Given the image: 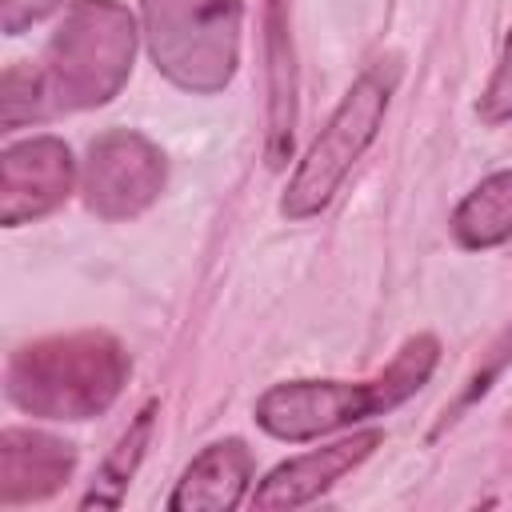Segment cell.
I'll return each mask as SVG.
<instances>
[{"label":"cell","instance_id":"obj_5","mask_svg":"<svg viewBox=\"0 0 512 512\" xmlns=\"http://www.w3.org/2000/svg\"><path fill=\"white\" fill-rule=\"evenodd\" d=\"M392 84H396L392 72L368 68L344 92V100L336 104V112L328 116V124L320 128V136L312 140V148L304 152V160L296 164V172L284 188L280 212L288 220H308L332 204V196L344 184V176L352 172V164L376 140L388 100H392Z\"/></svg>","mask_w":512,"mask_h":512},{"label":"cell","instance_id":"obj_14","mask_svg":"<svg viewBox=\"0 0 512 512\" xmlns=\"http://www.w3.org/2000/svg\"><path fill=\"white\" fill-rule=\"evenodd\" d=\"M512 116V32L504 40V52H500V64L480 96V120L484 124H500Z\"/></svg>","mask_w":512,"mask_h":512},{"label":"cell","instance_id":"obj_15","mask_svg":"<svg viewBox=\"0 0 512 512\" xmlns=\"http://www.w3.org/2000/svg\"><path fill=\"white\" fill-rule=\"evenodd\" d=\"M64 0H0V24H4V32L8 36H16V32H24L28 24H36V20H44L48 12H56Z\"/></svg>","mask_w":512,"mask_h":512},{"label":"cell","instance_id":"obj_3","mask_svg":"<svg viewBox=\"0 0 512 512\" xmlns=\"http://www.w3.org/2000/svg\"><path fill=\"white\" fill-rule=\"evenodd\" d=\"M128 356L108 332H72L20 348L8 360V400L48 420L100 416L124 388Z\"/></svg>","mask_w":512,"mask_h":512},{"label":"cell","instance_id":"obj_9","mask_svg":"<svg viewBox=\"0 0 512 512\" xmlns=\"http://www.w3.org/2000/svg\"><path fill=\"white\" fill-rule=\"evenodd\" d=\"M72 444L32 432V428H4L0 436V504H24L52 496L72 472Z\"/></svg>","mask_w":512,"mask_h":512},{"label":"cell","instance_id":"obj_2","mask_svg":"<svg viewBox=\"0 0 512 512\" xmlns=\"http://www.w3.org/2000/svg\"><path fill=\"white\" fill-rule=\"evenodd\" d=\"M436 360H440L436 336L420 332L372 380H360V384H348V380H292V384L268 388L256 400V424L276 440H312V436L348 428V424L380 416V412L396 408L400 400H408L412 392H420L424 380L432 376Z\"/></svg>","mask_w":512,"mask_h":512},{"label":"cell","instance_id":"obj_7","mask_svg":"<svg viewBox=\"0 0 512 512\" xmlns=\"http://www.w3.org/2000/svg\"><path fill=\"white\" fill-rule=\"evenodd\" d=\"M72 180H76V164L64 140L32 136L8 144L0 156V220L16 228L24 220L48 216L68 200Z\"/></svg>","mask_w":512,"mask_h":512},{"label":"cell","instance_id":"obj_10","mask_svg":"<svg viewBox=\"0 0 512 512\" xmlns=\"http://www.w3.org/2000/svg\"><path fill=\"white\" fill-rule=\"evenodd\" d=\"M252 484V452L240 440L208 444L180 476L168 508L176 512H224L244 500Z\"/></svg>","mask_w":512,"mask_h":512},{"label":"cell","instance_id":"obj_8","mask_svg":"<svg viewBox=\"0 0 512 512\" xmlns=\"http://www.w3.org/2000/svg\"><path fill=\"white\" fill-rule=\"evenodd\" d=\"M384 444L380 428L356 432L348 440H336L328 448H312L280 468H272L256 488H252V508H300L308 500H316L320 492H328L340 476H348L360 460L372 456V448Z\"/></svg>","mask_w":512,"mask_h":512},{"label":"cell","instance_id":"obj_4","mask_svg":"<svg viewBox=\"0 0 512 512\" xmlns=\"http://www.w3.org/2000/svg\"><path fill=\"white\" fill-rule=\"evenodd\" d=\"M240 0H144L156 68L188 92H220L240 56Z\"/></svg>","mask_w":512,"mask_h":512},{"label":"cell","instance_id":"obj_11","mask_svg":"<svg viewBox=\"0 0 512 512\" xmlns=\"http://www.w3.org/2000/svg\"><path fill=\"white\" fill-rule=\"evenodd\" d=\"M452 236L464 248H496L512 236V168L492 172L456 204Z\"/></svg>","mask_w":512,"mask_h":512},{"label":"cell","instance_id":"obj_12","mask_svg":"<svg viewBox=\"0 0 512 512\" xmlns=\"http://www.w3.org/2000/svg\"><path fill=\"white\" fill-rule=\"evenodd\" d=\"M268 76H272V128H268V164L280 168L292 156V124H296V84H292V52L284 32V8L272 0L268 8Z\"/></svg>","mask_w":512,"mask_h":512},{"label":"cell","instance_id":"obj_6","mask_svg":"<svg viewBox=\"0 0 512 512\" xmlns=\"http://www.w3.org/2000/svg\"><path fill=\"white\" fill-rule=\"evenodd\" d=\"M84 204L104 220H128L144 212L164 188V156L152 140L128 128H112L88 144Z\"/></svg>","mask_w":512,"mask_h":512},{"label":"cell","instance_id":"obj_1","mask_svg":"<svg viewBox=\"0 0 512 512\" xmlns=\"http://www.w3.org/2000/svg\"><path fill=\"white\" fill-rule=\"evenodd\" d=\"M136 56V24L116 0H80L56 28L40 68L4 72V128L104 104L120 92Z\"/></svg>","mask_w":512,"mask_h":512},{"label":"cell","instance_id":"obj_13","mask_svg":"<svg viewBox=\"0 0 512 512\" xmlns=\"http://www.w3.org/2000/svg\"><path fill=\"white\" fill-rule=\"evenodd\" d=\"M152 416H156V404L140 408V416L132 420V428L120 436V444L112 448V456H108L104 468L96 472V484H92V492L84 496V508H92V504H100V508H116V504H120V496H124V488H128V480H132V472H136L144 448H148Z\"/></svg>","mask_w":512,"mask_h":512}]
</instances>
